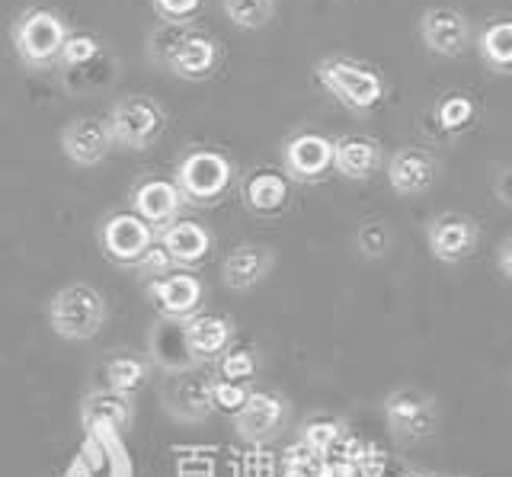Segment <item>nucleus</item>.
Wrapping results in <instances>:
<instances>
[{
	"label": "nucleus",
	"mask_w": 512,
	"mask_h": 477,
	"mask_svg": "<svg viewBox=\"0 0 512 477\" xmlns=\"http://www.w3.org/2000/svg\"><path fill=\"white\" fill-rule=\"evenodd\" d=\"M314 77L320 81V87L333 93V97L349 109V113H368V109H375L384 100V93H388L378 71L346 55L320 58L314 65Z\"/></svg>",
	"instance_id": "1"
},
{
	"label": "nucleus",
	"mask_w": 512,
	"mask_h": 477,
	"mask_svg": "<svg viewBox=\"0 0 512 477\" xmlns=\"http://www.w3.org/2000/svg\"><path fill=\"white\" fill-rule=\"evenodd\" d=\"M52 330L64 340H90L106 324V298L87 282L64 285L48 308Z\"/></svg>",
	"instance_id": "2"
},
{
	"label": "nucleus",
	"mask_w": 512,
	"mask_h": 477,
	"mask_svg": "<svg viewBox=\"0 0 512 477\" xmlns=\"http://www.w3.org/2000/svg\"><path fill=\"white\" fill-rule=\"evenodd\" d=\"M64 39H68V26L48 7H29L13 23V49L29 68L58 65Z\"/></svg>",
	"instance_id": "3"
},
{
	"label": "nucleus",
	"mask_w": 512,
	"mask_h": 477,
	"mask_svg": "<svg viewBox=\"0 0 512 477\" xmlns=\"http://www.w3.org/2000/svg\"><path fill=\"white\" fill-rule=\"evenodd\" d=\"M164 122H167L164 109L154 100L128 97L109 109L106 129L112 135V145H122L128 151H144L148 145H154V138L160 132H164Z\"/></svg>",
	"instance_id": "4"
},
{
	"label": "nucleus",
	"mask_w": 512,
	"mask_h": 477,
	"mask_svg": "<svg viewBox=\"0 0 512 477\" xmlns=\"http://www.w3.org/2000/svg\"><path fill=\"white\" fill-rule=\"evenodd\" d=\"M231 161L221 151H189L176 167V189L192 202H215L231 186Z\"/></svg>",
	"instance_id": "5"
},
{
	"label": "nucleus",
	"mask_w": 512,
	"mask_h": 477,
	"mask_svg": "<svg viewBox=\"0 0 512 477\" xmlns=\"http://www.w3.org/2000/svg\"><path fill=\"white\" fill-rule=\"evenodd\" d=\"M160 61L186 81H205L218 68V45L205 33H167L157 45Z\"/></svg>",
	"instance_id": "6"
},
{
	"label": "nucleus",
	"mask_w": 512,
	"mask_h": 477,
	"mask_svg": "<svg viewBox=\"0 0 512 477\" xmlns=\"http://www.w3.org/2000/svg\"><path fill=\"white\" fill-rule=\"evenodd\" d=\"M384 417L391 423V433L400 442H420L436 433L439 413L432 397L416 388H397L384 401Z\"/></svg>",
	"instance_id": "7"
},
{
	"label": "nucleus",
	"mask_w": 512,
	"mask_h": 477,
	"mask_svg": "<svg viewBox=\"0 0 512 477\" xmlns=\"http://www.w3.org/2000/svg\"><path fill=\"white\" fill-rule=\"evenodd\" d=\"M477 241H480V228L471 215L445 212L439 218H432V225H429V250H432V257L442 263L468 260L477 250Z\"/></svg>",
	"instance_id": "8"
},
{
	"label": "nucleus",
	"mask_w": 512,
	"mask_h": 477,
	"mask_svg": "<svg viewBox=\"0 0 512 477\" xmlns=\"http://www.w3.org/2000/svg\"><path fill=\"white\" fill-rule=\"evenodd\" d=\"M212 381H205L196 372H173L164 385V410L170 413L173 420H183V423H199L212 413Z\"/></svg>",
	"instance_id": "9"
},
{
	"label": "nucleus",
	"mask_w": 512,
	"mask_h": 477,
	"mask_svg": "<svg viewBox=\"0 0 512 477\" xmlns=\"http://www.w3.org/2000/svg\"><path fill=\"white\" fill-rule=\"evenodd\" d=\"M285 423V401L272 391H250L244 407L234 413L237 436L247 442H266Z\"/></svg>",
	"instance_id": "10"
},
{
	"label": "nucleus",
	"mask_w": 512,
	"mask_h": 477,
	"mask_svg": "<svg viewBox=\"0 0 512 477\" xmlns=\"http://www.w3.org/2000/svg\"><path fill=\"white\" fill-rule=\"evenodd\" d=\"M333 167V141L320 132H301L285 145V170L298 183H314Z\"/></svg>",
	"instance_id": "11"
},
{
	"label": "nucleus",
	"mask_w": 512,
	"mask_h": 477,
	"mask_svg": "<svg viewBox=\"0 0 512 477\" xmlns=\"http://www.w3.org/2000/svg\"><path fill=\"white\" fill-rule=\"evenodd\" d=\"M61 151L71 164L77 167H96L103 164L112 151V135L106 129L103 119H74L71 125H64L61 132Z\"/></svg>",
	"instance_id": "12"
},
{
	"label": "nucleus",
	"mask_w": 512,
	"mask_h": 477,
	"mask_svg": "<svg viewBox=\"0 0 512 477\" xmlns=\"http://www.w3.org/2000/svg\"><path fill=\"white\" fill-rule=\"evenodd\" d=\"M420 36L426 49L439 58H458L468 49V20L452 7H429L420 20Z\"/></svg>",
	"instance_id": "13"
},
{
	"label": "nucleus",
	"mask_w": 512,
	"mask_h": 477,
	"mask_svg": "<svg viewBox=\"0 0 512 477\" xmlns=\"http://www.w3.org/2000/svg\"><path fill=\"white\" fill-rule=\"evenodd\" d=\"M439 180V161L423 148H400L388 161V183L397 196H420Z\"/></svg>",
	"instance_id": "14"
},
{
	"label": "nucleus",
	"mask_w": 512,
	"mask_h": 477,
	"mask_svg": "<svg viewBox=\"0 0 512 477\" xmlns=\"http://www.w3.org/2000/svg\"><path fill=\"white\" fill-rule=\"evenodd\" d=\"M151 244H154V231L132 212L112 215L103 225V250L122 266L138 263Z\"/></svg>",
	"instance_id": "15"
},
{
	"label": "nucleus",
	"mask_w": 512,
	"mask_h": 477,
	"mask_svg": "<svg viewBox=\"0 0 512 477\" xmlns=\"http://www.w3.org/2000/svg\"><path fill=\"white\" fill-rule=\"evenodd\" d=\"M151 359L164 372H189L196 369L199 359L192 356L189 340H186V324L176 317H160L151 330Z\"/></svg>",
	"instance_id": "16"
},
{
	"label": "nucleus",
	"mask_w": 512,
	"mask_h": 477,
	"mask_svg": "<svg viewBox=\"0 0 512 477\" xmlns=\"http://www.w3.org/2000/svg\"><path fill=\"white\" fill-rule=\"evenodd\" d=\"M381 167V148L368 135H343L333 141V170L343 180L365 183L372 180Z\"/></svg>",
	"instance_id": "17"
},
{
	"label": "nucleus",
	"mask_w": 512,
	"mask_h": 477,
	"mask_svg": "<svg viewBox=\"0 0 512 477\" xmlns=\"http://www.w3.org/2000/svg\"><path fill=\"white\" fill-rule=\"evenodd\" d=\"M202 282L189 273H173V276H164V279H154L148 285V295L160 305L164 317H176V321H186L192 317V311L199 308L202 301Z\"/></svg>",
	"instance_id": "18"
},
{
	"label": "nucleus",
	"mask_w": 512,
	"mask_h": 477,
	"mask_svg": "<svg viewBox=\"0 0 512 477\" xmlns=\"http://www.w3.org/2000/svg\"><path fill=\"white\" fill-rule=\"evenodd\" d=\"M180 205H183V196H180V189H176V183L170 180H148L135 189V215L151 231L167 228L170 221H176Z\"/></svg>",
	"instance_id": "19"
},
{
	"label": "nucleus",
	"mask_w": 512,
	"mask_h": 477,
	"mask_svg": "<svg viewBox=\"0 0 512 477\" xmlns=\"http://www.w3.org/2000/svg\"><path fill=\"white\" fill-rule=\"evenodd\" d=\"M276 257H272V250L263 247V244H240L234 253H228V260H224V285L234 292H250L253 285H260Z\"/></svg>",
	"instance_id": "20"
},
{
	"label": "nucleus",
	"mask_w": 512,
	"mask_h": 477,
	"mask_svg": "<svg viewBox=\"0 0 512 477\" xmlns=\"http://www.w3.org/2000/svg\"><path fill=\"white\" fill-rule=\"evenodd\" d=\"M160 247L170 253L173 263L196 266L212 253V234L196 221H170L160 234Z\"/></svg>",
	"instance_id": "21"
},
{
	"label": "nucleus",
	"mask_w": 512,
	"mask_h": 477,
	"mask_svg": "<svg viewBox=\"0 0 512 477\" xmlns=\"http://www.w3.org/2000/svg\"><path fill=\"white\" fill-rule=\"evenodd\" d=\"M183 324H186L189 349L199 362L218 356L221 349L231 343V333H234V324L221 314H192Z\"/></svg>",
	"instance_id": "22"
},
{
	"label": "nucleus",
	"mask_w": 512,
	"mask_h": 477,
	"mask_svg": "<svg viewBox=\"0 0 512 477\" xmlns=\"http://www.w3.org/2000/svg\"><path fill=\"white\" fill-rule=\"evenodd\" d=\"M244 202L253 215H282L288 209V180L279 177V173L260 170L244 183Z\"/></svg>",
	"instance_id": "23"
},
{
	"label": "nucleus",
	"mask_w": 512,
	"mask_h": 477,
	"mask_svg": "<svg viewBox=\"0 0 512 477\" xmlns=\"http://www.w3.org/2000/svg\"><path fill=\"white\" fill-rule=\"evenodd\" d=\"M80 417L90 429H100V426H109V429H125L132 423V404H128L125 394H116V391H93L87 401H84V410H80Z\"/></svg>",
	"instance_id": "24"
},
{
	"label": "nucleus",
	"mask_w": 512,
	"mask_h": 477,
	"mask_svg": "<svg viewBox=\"0 0 512 477\" xmlns=\"http://www.w3.org/2000/svg\"><path fill=\"white\" fill-rule=\"evenodd\" d=\"M477 52L496 74H509L512 71V23L509 20L490 23L477 39Z\"/></svg>",
	"instance_id": "25"
},
{
	"label": "nucleus",
	"mask_w": 512,
	"mask_h": 477,
	"mask_svg": "<svg viewBox=\"0 0 512 477\" xmlns=\"http://www.w3.org/2000/svg\"><path fill=\"white\" fill-rule=\"evenodd\" d=\"M106 381L116 394H135L148 381V365L135 356H116L106 362Z\"/></svg>",
	"instance_id": "26"
},
{
	"label": "nucleus",
	"mask_w": 512,
	"mask_h": 477,
	"mask_svg": "<svg viewBox=\"0 0 512 477\" xmlns=\"http://www.w3.org/2000/svg\"><path fill=\"white\" fill-rule=\"evenodd\" d=\"M221 7L237 29H263L276 13V0H221Z\"/></svg>",
	"instance_id": "27"
},
{
	"label": "nucleus",
	"mask_w": 512,
	"mask_h": 477,
	"mask_svg": "<svg viewBox=\"0 0 512 477\" xmlns=\"http://www.w3.org/2000/svg\"><path fill=\"white\" fill-rule=\"evenodd\" d=\"M436 122L445 132H464L474 122V103L464 93H448L436 106Z\"/></svg>",
	"instance_id": "28"
},
{
	"label": "nucleus",
	"mask_w": 512,
	"mask_h": 477,
	"mask_svg": "<svg viewBox=\"0 0 512 477\" xmlns=\"http://www.w3.org/2000/svg\"><path fill=\"white\" fill-rule=\"evenodd\" d=\"M100 39L90 36V33H68L61 45V55H58V65H68V68H80V65H90V61L100 55Z\"/></svg>",
	"instance_id": "29"
},
{
	"label": "nucleus",
	"mask_w": 512,
	"mask_h": 477,
	"mask_svg": "<svg viewBox=\"0 0 512 477\" xmlns=\"http://www.w3.org/2000/svg\"><path fill=\"white\" fill-rule=\"evenodd\" d=\"M320 471V455L308 449L304 442H295L292 449L282 455V477H317Z\"/></svg>",
	"instance_id": "30"
},
{
	"label": "nucleus",
	"mask_w": 512,
	"mask_h": 477,
	"mask_svg": "<svg viewBox=\"0 0 512 477\" xmlns=\"http://www.w3.org/2000/svg\"><path fill=\"white\" fill-rule=\"evenodd\" d=\"M343 433H346V423L343 420H311L308 426H304L301 442L308 445V449H314L317 455H324Z\"/></svg>",
	"instance_id": "31"
},
{
	"label": "nucleus",
	"mask_w": 512,
	"mask_h": 477,
	"mask_svg": "<svg viewBox=\"0 0 512 477\" xmlns=\"http://www.w3.org/2000/svg\"><path fill=\"white\" fill-rule=\"evenodd\" d=\"M208 394H212V407L224 410V413H237L240 407H244L247 401V388L240 385V381H212V388H208Z\"/></svg>",
	"instance_id": "32"
},
{
	"label": "nucleus",
	"mask_w": 512,
	"mask_h": 477,
	"mask_svg": "<svg viewBox=\"0 0 512 477\" xmlns=\"http://www.w3.org/2000/svg\"><path fill=\"white\" fill-rule=\"evenodd\" d=\"M356 244H359V250L365 253V257H372V260L384 257L388 247H391V231L384 228V225H378V221H368V225L359 228Z\"/></svg>",
	"instance_id": "33"
},
{
	"label": "nucleus",
	"mask_w": 512,
	"mask_h": 477,
	"mask_svg": "<svg viewBox=\"0 0 512 477\" xmlns=\"http://www.w3.org/2000/svg\"><path fill=\"white\" fill-rule=\"evenodd\" d=\"M256 372V356L250 349H234L221 359V375L224 381H247Z\"/></svg>",
	"instance_id": "34"
},
{
	"label": "nucleus",
	"mask_w": 512,
	"mask_h": 477,
	"mask_svg": "<svg viewBox=\"0 0 512 477\" xmlns=\"http://www.w3.org/2000/svg\"><path fill=\"white\" fill-rule=\"evenodd\" d=\"M151 4L167 23H189L202 10V0H151Z\"/></svg>",
	"instance_id": "35"
},
{
	"label": "nucleus",
	"mask_w": 512,
	"mask_h": 477,
	"mask_svg": "<svg viewBox=\"0 0 512 477\" xmlns=\"http://www.w3.org/2000/svg\"><path fill=\"white\" fill-rule=\"evenodd\" d=\"M138 266L144 269V273H167V269L173 266V260L160 244H151L148 250H144V257L138 260Z\"/></svg>",
	"instance_id": "36"
},
{
	"label": "nucleus",
	"mask_w": 512,
	"mask_h": 477,
	"mask_svg": "<svg viewBox=\"0 0 512 477\" xmlns=\"http://www.w3.org/2000/svg\"><path fill=\"white\" fill-rule=\"evenodd\" d=\"M356 468L352 465H343V461H330V458H320V471L317 477H352Z\"/></svg>",
	"instance_id": "37"
},
{
	"label": "nucleus",
	"mask_w": 512,
	"mask_h": 477,
	"mask_svg": "<svg viewBox=\"0 0 512 477\" xmlns=\"http://www.w3.org/2000/svg\"><path fill=\"white\" fill-rule=\"evenodd\" d=\"M500 273H503V279H512V241L509 237H503V244H500Z\"/></svg>",
	"instance_id": "38"
},
{
	"label": "nucleus",
	"mask_w": 512,
	"mask_h": 477,
	"mask_svg": "<svg viewBox=\"0 0 512 477\" xmlns=\"http://www.w3.org/2000/svg\"><path fill=\"white\" fill-rule=\"evenodd\" d=\"M506 177H509V170L503 167V170H500V183H496V189H500V202H503V205H509V186H506Z\"/></svg>",
	"instance_id": "39"
},
{
	"label": "nucleus",
	"mask_w": 512,
	"mask_h": 477,
	"mask_svg": "<svg viewBox=\"0 0 512 477\" xmlns=\"http://www.w3.org/2000/svg\"><path fill=\"white\" fill-rule=\"evenodd\" d=\"M381 477H413V474H407V471H400V468L388 465V468H384V474H381Z\"/></svg>",
	"instance_id": "40"
},
{
	"label": "nucleus",
	"mask_w": 512,
	"mask_h": 477,
	"mask_svg": "<svg viewBox=\"0 0 512 477\" xmlns=\"http://www.w3.org/2000/svg\"><path fill=\"white\" fill-rule=\"evenodd\" d=\"M352 477H359V474H352Z\"/></svg>",
	"instance_id": "41"
}]
</instances>
